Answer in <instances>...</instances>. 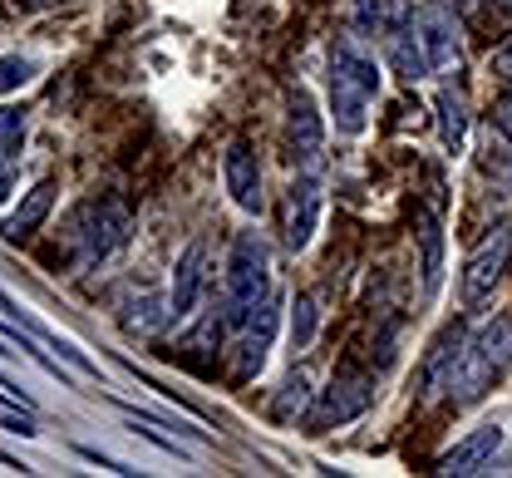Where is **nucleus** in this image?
<instances>
[{
  "label": "nucleus",
  "mask_w": 512,
  "mask_h": 478,
  "mask_svg": "<svg viewBox=\"0 0 512 478\" xmlns=\"http://www.w3.org/2000/svg\"><path fill=\"white\" fill-rule=\"evenodd\" d=\"M512 262V222H503L488 242L473 247V257L463 262V276H458V291H463V306L478 311L483 301H493V286L503 281Z\"/></svg>",
  "instance_id": "obj_3"
},
{
  "label": "nucleus",
  "mask_w": 512,
  "mask_h": 478,
  "mask_svg": "<svg viewBox=\"0 0 512 478\" xmlns=\"http://www.w3.org/2000/svg\"><path fill=\"white\" fill-rule=\"evenodd\" d=\"M375 94H380V65L350 35H340L330 45V114H335V129L340 134H365Z\"/></svg>",
  "instance_id": "obj_1"
},
{
  "label": "nucleus",
  "mask_w": 512,
  "mask_h": 478,
  "mask_svg": "<svg viewBox=\"0 0 512 478\" xmlns=\"http://www.w3.org/2000/svg\"><path fill=\"white\" fill-rule=\"evenodd\" d=\"M291 158L301 163V173H320L325 163V124L306 89H291Z\"/></svg>",
  "instance_id": "obj_6"
},
{
  "label": "nucleus",
  "mask_w": 512,
  "mask_h": 478,
  "mask_svg": "<svg viewBox=\"0 0 512 478\" xmlns=\"http://www.w3.org/2000/svg\"><path fill=\"white\" fill-rule=\"evenodd\" d=\"M375 405V375H360V370H340L325 390H320L316 410H311V429H335V424H350Z\"/></svg>",
  "instance_id": "obj_4"
},
{
  "label": "nucleus",
  "mask_w": 512,
  "mask_h": 478,
  "mask_svg": "<svg viewBox=\"0 0 512 478\" xmlns=\"http://www.w3.org/2000/svg\"><path fill=\"white\" fill-rule=\"evenodd\" d=\"M266 296H271V252L256 232H242L232 242V257H227V296H222L227 326L242 331Z\"/></svg>",
  "instance_id": "obj_2"
},
{
  "label": "nucleus",
  "mask_w": 512,
  "mask_h": 478,
  "mask_svg": "<svg viewBox=\"0 0 512 478\" xmlns=\"http://www.w3.org/2000/svg\"><path fill=\"white\" fill-rule=\"evenodd\" d=\"M306 410H311V380L296 370V375L281 385V395H276L271 414H276V419H291V414H306Z\"/></svg>",
  "instance_id": "obj_19"
},
{
  "label": "nucleus",
  "mask_w": 512,
  "mask_h": 478,
  "mask_svg": "<svg viewBox=\"0 0 512 478\" xmlns=\"http://www.w3.org/2000/svg\"><path fill=\"white\" fill-rule=\"evenodd\" d=\"M473 345H478L498 370H512V316H493V321L473 336Z\"/></svg>",
  "instance_id": "obj_18"
},
{
  "label": "nucleus",
  "mask_w": 512,
  "mask_h": 478,
  "mask_svg": "<svg viewBox=\"0 0 512 478\" xmlns=\"http://www.w3.org/2000/svg\"><path fill=\"white\" fill-rule=\"evenodd\" d=\"M463 345H468V331L453 321L439 331V341L429 345V355H424V375H419V385H424V395H434V390H444L448 385V370L458 365V355H463Z\"/></svg>",
  "instance_id": "obj_15"
},
{
  "label": "nucleus",
  "mask_w": 512,
  "mask_h": 478,
  "mask_svg": "<svg viewBox=\"0 0 512 478\" xmlns=\"http://www.w3.org/2000/svg\"><path fill=\"white\" fill-rule=\"evenodd\" d=\"M30 74H35V65H30L25 55H5V60H0V94H10V89L30 84Z\"/></svg>",
  "instance_id": "obj_23"
},
{
  "label": "nucleus",
  "mask_w": 512,
  "mask_h": 478,
  "mask_svg": "<svg viewBox=\"0 0 512 478\" xmlns=\"http://www.w3.org/2000/svg\"><path fill=\"white\" fill-rule=\"evenodd\" d=\"M84 217H89V232H74V237L84 242L79 262H104L114 247H124L128 242V212L124 207L104 203V207H89Z\"/></svg>",
  "instance_id": "obj_10"
},
{
  "label": "nucleus",
  "mask_w": 512,
  "mask_h": 478,
  "mask_svg": "<svg viewBox=\"0 0 512 478\" xmlns=\"http://www.w3.org/2000/svg\"><path fill=\"white\" fill-rule=\"evenodd\" d=\"M316 222H320V173H301L286 188V247L301 252L316 237Z\"/></svg>",
  "instance_id": "obj_8"
},
{
  "label": "nucleus",
  "mask_w": 512,
  "mask_h": 478,
  "mask_svg": "<svg viewBox=\"0 0 512 478\" xmlns=\"http://www.w3.org/2000/svg\"><path fill=\"white\" fill-rule=\"evenodd\" d=\"M25 143V114L20 109H0V158L10 163Z\"/></svg>",
  "instance_id": "obj_22"
},
{
  "label": "nucleus",
  "mask_w": 512,
  "mask_h": 478,
  "mask_svg": "<svg viewBox=\"0 0 512 478\" xmlns=\"http://www.w3.org/2000/svg\"><path fill=\"white\" fill-rule=\"evenodd\" d=\"M311 336H316V296H311V291H301V296H296V321H291V345H296V350H306Z\"/></svg>",
  "instance_id": "obj_21"
},
{
  "label": "nucleus",
  "mask_w": 512,
  "mask_h": 478,
  "mask_svg": "<svg viewBox=\"0 0 512 478\" xmlns=\"http://www.w3.org/2000/svg\"><path fill=\"white\" fill-rule=\"evenodd\" d=\"M414 25H419V40H424V55H429V69L434 74H448V69H458V30H453V15H448L444 5H429V10H419L414 15Z\"/></svg>",
  "instance_id": "obj_11"
},
{
  "label": "nucleus",
  "mask_w": 512,
  "mask_h": 478,
  "mask_svg": "<svg viewBox=\"0 0 512 478\" xmlns=\"http://www.w3.org/2000/svg\"><path fill=\"white\" fill-rule=\"evenodd\" d=\"M493 129H498V134H503V138L512 143V89L493 99Z\"/></svg>",
  "instance_id": "obj_24"
},
{
  "label": "nucleus",
  "mask_w": 512,
  "mask_h": 478,
  "mask_svg": "<svg viewBox=\"0 0 512 478\" xmlns=\"http://www.w3.org/2000/svg\"><path fill=\"white\" fill-rule=\"evenodd\" d=\"M50 207H55V178H40V183L20 198V207L0 222V237H5V242H30V237L45 227Z\"/></svg>",
  "instance_id": "obj_13"
},
{
  "label": "nucleus",
  "mask_w": 512,
  "mask_h": 478,
  "mask_svg": "<svg viewBox=\"0 0 512 478\" xmlns=\"http://www.w3.org/2000/svg\"><path fill=\"white\" fill-rule=\"evenodd\" d=\"M384 35H389V65H394L399 79L419 84L424 74H434V69H429V55H424V40H419L414 15H399L394 25H384Z\"/></svg>",
  "instance_id": "obj_12"
},
{
  "label": "nucleus",
  "mask_w": 512,
  "mask_h": 478,
  "mask_svg": "<svg viewBox=\"0 0 512 478\" xmlns=\"http://www.w3.org/2000/svg\"><path fill=\"white\" fill-rule=\"evenodd\" d=\"M434 109H439V143L448 153H463V143H468V104H463V94L458 89H439Z\"/></svg>",
  "instance_id": "obj_17"
},
{
  "label": "nucleus",
  "mask_w": 512,
  "mask_h": 478,
  "mask_svg": "<svg viewBox=\"0 0 512 478\" xmlns=\"http://www.w3.org/2000/svg\"><path fill=\"white\" fill-rule=\"evenodd\" d=\"M493 74H498V79H508V84H512V35L503 40V45H498V50H493Z\"/></svg>",
  "instance_id": "obj_27"
},
{
  "label": "nucleus",
  "mask_w": 512,
  "mask_h": 478,
  "mask_svg": "<svg viewBox=\"0 0 512 478\" xmlns=\"http://www.w3.org/2000/svg\"><path fill=\"white\" fill-rule=\"evenodd\" d=\"M133 311H138V316H124V331H128V336H153L163 321H173V311H163V301H153V296L133 301Z\"/></svg>",
  "instance_id": "obj_20"
},
{
  "label": "nucleus",
  "mask_w": 512,
  "mask_h": 478,
  "mask_svg": "<svg viewBox=\"0 0 512 478\" xmlns=\"http://www.w3.org/2000/svg\"><path fill=\"white\" fill-rule=\"evenodd\" d=\"M419 281H424V296H434L444 281V222H439V212L419 217Z\"/></svg>",
  "instance_id": "obj_16"
},
{
  "label": "nucleus",
  "mask_w": 512,
  "mask_h": 478,
  "mask_svg": "<svg viewBox=\"0 0 512 478\" xmlns=\"http://www.w3.org/2000/svg\"><path fill=\"white\" fill-rule=\"evenodd\" d=\"M488 173H493L498 188H508L512 193V148H498V158H488Z\"/></svg>",
  "instance_id": "obj_26"
},
{
  "label": "nucleus",
  "mask_w": 512,
  "mask_h": 478,
  "mask_svg": "<svg viewBox=\"0 0 512 478\" xmlns=\"http://www.w3.org/2000/svg\"><path fill=\"white\" fill-rule=\"evenodd\" d=\"M498 449H503V424H478L473 434H463L444 459H439V474H453V478L483 474Z\"/></svg>",
  "instance_id": "obj_9"
},
{
  "label": "nucleus",
  "mask_w": 512,
  "mask_h": 478,
  "mask_svg": "<svg viewBox=\"0 0 512 478\" xmlns=\"http://www.w3.org/2000/svg\"><path fill=\"white\" fill-rule=\"evenodd\" d=\"M74 454H79V459H89V464H99V469H109V474H138V469H128V464H119V459H109V454H99V449H89V444H79V449H74Z\"/></svg>",
  "instance_id": "obj_25"
},
{
  "label": "nucleus",
  "mask_w": 512,
  "mask_h": 478,
  "mask_svg": "<svg viewBox=\"0 0 512 478\" xmlns=\"http://www.w3.org/2000/svg\"><path fill=\"white\" fill-rule=\"evenodd\" d=\"M5 188H10V168H0V198H5Z\"/></svg>",
  "instance_id": "obj_29"
},
{
  "label": "nucleus",
  "mask_w": 512,
  "mask_h": 478,
  "mask_svg": "<svg viewBox=\"0 0 512 478\" xmlns=\"http://www.w3.org/2000/svg\"><path fill=\"white\" fill-rule=\"evenodd\" d=\"M276 321H281V296H266V301L256 306V316L247 321V341L237 345V365H232V380H237V385H247V380L261 375L271 336H276Z\"/></svg>",
  "instance_id": "obj_7"
},
{
  "label": "nucleus",
  "mask_w": 512,
  "mask_h": 478,
  "mask_svg": "<svg viewBox=\"0 0 512 478\" xmlns=\"http://www.w3.org/2000/svg\"><path fill=\"white\" fill-rule=\"evenodd\" d=\"M222 183L232 193V203L242 212H261L266 207V193H261V163H256V148L247 138H232L227 153H222Z\"/></svg>",
  "instance_id": "obj_5"
},
{
  "label": "nucleus",
  "mask_w": 512,
  "mask_h": 478,
  "mask_svg": "<svg viewBox=\"0 0 512 478\" xmlns=\"http://www.w3.org/2000/svg\"><path fill=\"white\" fill-rule=\"evenodd\" d=\"M202 267H207V247H202V242H188L183 257H178V272H173V291H168V311H173V321L192 316L197 291H202Z\"/></svg>",
  "instance_id": "obj_14"
},
{
  "label": "nucleus",
  "mask_w": 512,
  "mask_h": 478,
  "mask_svg": "<svg viewBox=\"0 0 512 478\" xmlns=\"http://www.w3.org/2000/svg\"><path fill=\"white\" fill-rule=\"evenodd\" d=\"M20 10H45V5H60V0H15Z\"/></svg>",
  "instance_id": "obj_28"
}]
</instances>
